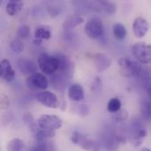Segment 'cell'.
I'll return each instance as SVG.
<instances>
[{
  "label": "cell",
  "instance_id": "1",
  "mask_svg": "<svg viewBox=\"0 0 151 151\" xmlns=\"http://www.w3.org/2000/svg\"><path fill=\"white\" fill-rule=\"evenodd\" d=\"M121 74L127 78H136L142 76L143 68L140 63L129 58H120L118 61Z\"/></svg>",
  "mask_w": 151,
  "mask_h": 151
},
{
  "label": "cell",
  "instance_id": "2",
  "mask_svg": "<svg viewBox=\"0 0 151 151\" xmlns=\"http://www.w3.org/2000/svg\"><path fill=\"white\" fill-rule=\"evenodd\" d=\"M37 64L39 69L45 74L53 75L58 69V61L55 55L42 53L39 56Z\"/></svg>",
  "mask_w": 151,
  "mask_h": 151
},
{
  "label": "cell",
  "instance_id": "3",
  "mask_svg": "<svg viewBox=\"0 0 151 151\" xmlns=\"http://www.w3.org/2000/svg\"><path fill=\"white\" fill-rule=\"evenodd\" d=\"M72 142L74 144L79 145L81 148L87 151H99L101 149L100 143L79 132H74L72 134Z\"/></svg>",
  "mask_w": 151,
  "mask_h": 151
},
{
  "label": "cell",
  "instance_id": "4",
  "mask_svg": "<svg viewBox=\"0 0 151 151\" xmlns=\"http://www.w3.org/2000/svg\"><path fill=\"white\" fill-rule=\"evenodd\" d=\"M132 53L138 63L147 65L150 63L151 48L145 42H136L132 46Z\"/></svg>",
  "mask_w": 151,
  "mask_h": 151
},
{
  "label": "cell",
  "instance_id": "5",
  "mask_svg": "<svg viewBox=\"0 0 151 151\" xmlns=\"http://www.w3.org/2000/svg\"><path fill=\"white\" fill-rule=\"evenodd\" d=\"M85 34L91 39H98L103 36L104 33V27L103 21L97 18L93 17L88 20L84 27Z\"/></svg>",
  "mask_w": 151,
  "mask_h": 151
},
{
  "label": "cell",
  "instance_id": "6",
  "mask_svg": "<svg viewBox=\"0 0 151 151\" xmlns=\"http://www.w3.org/2000/svg\"><path fill=\"white\" fill-rule=\"evenodd\" d=\"M37 124L40 129L55 132L56 130L61 128L63 125V121L61 118H59L58 116L44 114V115H42L38 119Z\"/></svg>",
  "mask_w": 151,
  "mask_h": 151
},
{
  "label": "cell",
  "instance_id": "7",
  "mask_svg": "<svg viewBox=\"0 0 151 151\" xmlns=\"http://www.w3.org/2000/svg\"><path fill=\"white\" fill-rule=\"evenodd\" d=\"M55 56L58 61V73L65 78H72L74 73V65L70 58L62 53H57Z\"/></svg>",
  "mask_w": 151,
  "mask_h": 151
},
{
  "label": "cell",
  "instance_id": "8",
  "mask_svg": "<svg viewBox=\"0 0 151 151\" xmlns=\"http://www.w3.org/2000/svg\"><path fill=\"white\" fill-rule=\"evenodd\" d=\"M35 98H36L37 102H39L41 104H42L48 108L58 109L59 106V100H58V96L50 91L39 92L36 95Z\"/></svg>",
  "mask_w": 151,
  "mask_h": 151
},
{
  "label": "cell",
  "instance_id": "9",
  "mask_svg": "<svg viewBox=\"0 0 151 151\" xmlns=\"http://www.w3.org/2000/svg\"><path fill=\"white\" fill-rule=\"evenodd\" d=\"M27 84L31 89H46L48 88L49 81L43 73H35L27 78Z\"/></svg>",
  "mask_w": 151,
  "mask_h": 151
},
{
  "label": "cell",
  "instance_id": "10",
  "mask_svg": "<svg viewBox=\"0 0 151 151\" xmlns=\"http://www.w3.org/2000/svg\"><path fill=\"white\" fill-rule=\"evenodd\" d=\"M16 76L15 71L12 66L11 62L8 59H3L0 61V78L7 82L14 81Z\"/></svg>",
  "mask_w": 151,
  "mask_h": 151
},
{
  "label": "cell",
  "instance_id": "11",
  "mask_svg": "<svg viewBox=\"0 0 151 151\" xmlns=\"http://www.w3.org/2000/svg\"><path fill=\"white\" fill-rule=\"evenodd\" d=\"M150 29V25L148 20L143 17H138L134 19L133 24L134 34L137 38L144 37Z\"/></svg>",
  "mask_w": 151,
  "mask_h": 151
},
{
  "label": "cell",
  "instance_id": "12",
  "mask_svg": "<svg viewBox=\"0 0 151 151\" xmlns=\"http://www.w3.org/2000/svg\"><path fill=\"white\" fill-rule=\"evenodd\" d=\"M17 67L19 71L24 74H33L37 73V65L32 59L21 58L17 61Z\"/></svg>",
  "mask_w": 151,
  "mask_h": 151
},
{
  "label": "cell",
  "instance_id": "13",
  "mask_svg": "<svg viewBox=\"0 0 151 151\" xmlns=\"http://www.w3.org/2000/svg\"><path fill=\"white\" fill-rule=\"evenodd\" d=\"M93 59L98 73H104L111 65V58L104 53H96L93 57Z\"/></svg>",
  "mask_w": 151,
  "mask_h": 151
},
{
  "label": "cell",
  "instance_id": "14",
  "mask_svg": "<svg viewBox=\"0 0 151 151\" xmlns=\"http://www.w3.org/2000/svg\"><path fill=\"white\" fill-rule=\"evenodd\" d=\"M68 97L73 102H80L84 99V89L81 84L73 83L68 88Z\"/></svg>",
  "mask_w": 151,
  "mask_h": 151
},
{
  "label": "cell",
  "instance_id": "15",
  "mask_svg": "<svg viewBox=\"0 0 151 151\" xmlns=\"http://www.w3.org/2000/svg\"><path fill=\"white\" fill-rule=\"evenodd\" d=\"M84 22V19L80 15H71L67 17L63 22V28L65 30H71Z\"/></svg>",
  "mask_w": 151,
  "mask_h": 151
},
{
  "label": "cell",
  "instance_id": "16",
  "mask_svg": "<svg viewBox=\"0 0 151 151\" xmlns=\"http://www.w3.org/2000/svg\"><path fill=\"white\" fill-rule=\"evenodd\" d=\"M50 37H51V30L50 27L42 25L36 27L35 31V40L42 42V40H49Z\"/></svg>",
  "mask_w": 151,
  "mask_h": 151
},
{
  "label": "cell",
  "instance_id": "17",
  "mask_svg": "<svg viewBox=\"0 0 151 151\" xmlns=\"http://www.w3.org/2000/svg\"><path fill=\"white\" fill-rule=\"evenodd\" d=\"M23 2L21 0H11L6 4V12L10 16L18 14L23 8Z\"/></svg>",
  "mask_w": 151,
  "mask_h": 151
},
{
  "label": "cell",
  "instance_id": "18",
  "mask_svg": "<svg viewBox=\"0 0 151 151\" xmlns=\"http://www.w3.org/2000/svg\"><path fill=\"white\" fill-rule=\"evenodd\" d=\"M112 32L116 39L123 40L127 36V28L121 23H116L112 27Z\"/></svg>",
  "mask_w": 151,
  "mask_h": 151
},
{
  "label": "cell",
  "instance_id": "19",
  "mask_svg": "<svg viewBox=\"0 0 151 151\" xmlns=\"http://www.w3.org/2000/svg\"><path fill=\"white\" fill-rule=\"evenodd\" d=\"M23 148L24 142L19 138H13L7 144V151H22Z\"/></svg>",
  "mask_w": 151,
  "mask_h": 151
},
{
  "label": "cell",
  "instance_id": "20",
  "mask_svg": "<svg viewBox=\"0 0 151 151\" xmlns=\"http://www.w3.org/2000/svg\"><path fill=\"white\" fill-rule=\"evenodd\" d=\"M55 136V132L53 131H48L43 129H37V131L35 133V137L38 142H43L47 139L52 138Z\"/></svg>",
  "mask_w": 151,
  "mask_h": 151
},
{
  "label": "cell",
  "instance_id": "21",
  "mask_svg": "<svg viewBox=\"0 0 151 151\" xmlns=\"http://www.w3.org/2000/svg\"><path fill=\"white\" fill-rule=\"evenodd\" d=\"M121 106H122L121 101L118 97H113L109 101L107 104V110L111 113H115L121 109Z\"/></svg>",
  "mask_w": 151,
  "mask_h": 151
},
{
  "label": "cell",
  "instance_id": "22",
  "mask_svg": "<svg viewBox=\"0 0 151 151\" xmlns=\"http://www.w3.org/2000/svg\"><path fill=\"white\" fill-rule=\"evenodd\" d=\"M100 5L103 7V9L104 10V12L109 14V15H113L116 11H117V8H116V5L111 3V2H109V1H101L99 2Z\"/></svg>",
  "mask_w": 151,
  "mask_h": 151
},
{
  "label": "cell",
  "instance_id": "23",
  "mask_svg": "<svg viewBox=\"0 0 151 151\" xmlns=\"http://www.w3.org/2000/svg\"><path fill=\"white\" fill-rule=\"evenodd\" d=\"M30 27L27 25H21L18 27L17 36L20 39H26L30 35Z\"/></svg>",
  "mask_w": 151,
  "mask_h": 151
},
{
  "label": "cell",
  "instance_id": "24",
  "mask_svg": "<svg viewBox=\"0 0 151 151\" xmlns=\"http://www.w3.org/2000/svg\"><path fill=\"white\" fill-rule=\"evenodd\" d=\"M141 111H142V117L146 120H150V103L149 100H145L144 102H142V107H141Z\"/></svg>",
  "mask_w": 151,
  "mask_h": 151
},
{
  "label": "cell",
  "instance_id": "25",
  "mask_svg": "<svg viewBox=\"0 0 151 151\" xmlns=\"http://www.w3.org/2000/svg\"><path fill=\"white\" fill-rule=\"evenodd\" d=\"M10 48L14 53H21L24 50V44L19 39H14L11 42Z\"/></svg>",
  "mask_w": 151,
  "mask_h": 151
},
{
  "label": "cell",
  "instance_id": "26",
  "mask_svg": "<svg viewBox=\"0 0 151 151\" xmlns=\"http://www.w3.org/2000/svg\"><path fill=\"white\" fill-rule=\"evenodd\" d=\"M111 118L115 120V121H118V122H120V121H124V120H127V118H128V113L126 110H119V111L115 112V113H112L111 114Z\"/></svg>",
  "mask_w": 151,
  "mask_h": 151
},
{
  "label": "cell",
  "instance_id": "27",
  "mask_svg": "<svg viewBox=\"0 0 151 151\" xmlns=\"http://www.w3.org/2000/svg\"><path fill=\"white\" fill-rule=\"evenodd\" d=\"M65 77L63 76L62 74L58 73L57 75H54L53 79H52V83L54 86H58L57 88H60L61 87H64L65 85Z\"/></svg>",
  "mask_w": 151,
  "mask_h": 151
},
{
  "label": "cell",
  "instance_id": "28",
  "mask_svg": "<svg viewBox=\"0 0 151 151\" xmlns=\"http://www.w3.org/2000/svg\"><path fill=\"white\" fill-rule=\"evenodd\" d=\"M146 135H147V131H146V129L143 128V127H141V128L137 129V131L135 132V135H134V136H135V140H136V141H140V142H141V141H142L143 138H145Z\"/></svg>",
  "mask_w": 151,
  "mask_h": 151
},
{
  "label": "cell",
  "instance_id": "29",
  "mask_svg": "<svg viewBox=\"0 0 151 151\" xmlns=\"http://www.w3.org/2000/svg\"><path fill=\"white\" fill-rule=\"evenodd\" d=\"M80 112H81V114L82 116L88 115V106H86V105H81V106L80 107Z\"/></svg>",
  "mask_w": 151,
  "mask_h": 151
},
{
  "label": "cell",
  "instance_id": "30",
  "mask_svg": "<svg viewBox=\"0 0 151 151\" xmlns=\"http://www.w3.org/2000/svg\"><path fill=\"white\" fill-rule=\"evenodd\" d=\"M142 151H150V149H148V148H143Z\"/></svg>",
  "mask_w": 151,
  "mask_h": 151
},
{
  "label": "cell",
  "instance_id": "31",
  "mask_svg": "<svg viewBox=\"0 0 151 151\" xmlns=\"http://www.w3.org/2000/svg\"><path fill=\"white\" fill-rule=\"evenodd\" d=\"M33 151H40V150H36V149H35V150H34Z\"/></svg>",
  "mask_w": 151,
  "mask_h": 151
},
{
  "label": "cell",
  "instance_id": "32",
  "mask_svg": "<svg viewBox=\"0 0 151 151\" xmlns=\"http://www.w3.org/2000/svg\"><path fill=\"white\" fill-rule=\"evenodd\" d=\"M1 3H2V2H1V0H0V4H1Z\"/></svg>",
  "mask_w": 151,
  "mask_h": 151
}]
</instances>
